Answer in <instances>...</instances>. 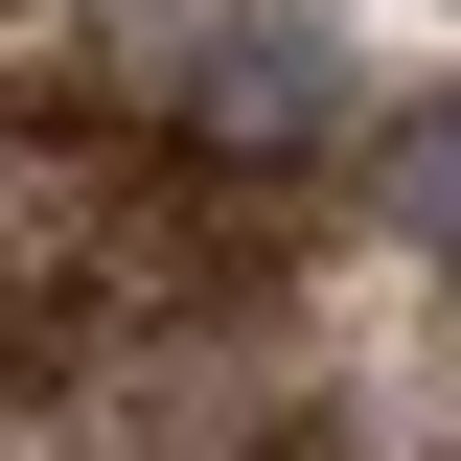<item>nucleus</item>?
I'll return each instance as SVG.
<instances>
[{
  "label": "nucleus",
  "mask_w": 461,
  "mask_h": 461,
  "mask_svg": "<svg viewBox=\"0 0 461 461\" xmlns=\"http://www.w3.org/2000/svg\"><path fill=\"white\" fill-rule=\"evenodd\" d=\"M139 139H162L185 185H300V162H369V93H346V47H323V23L230 0L208 47L139 93Z\"/></svg>",
  "instance_id": "nucleus-1"
},
{
  "label": "nucleus",
  "mask_w": 461,
  "mask_h": 461,
  "mask_svg": "<svg viewBox=\"0 0 461 461\" xmlns=\"http://www.w3.org/2000/svg\"><path fill=\"white\" fill-rule=\"evenodd\" d=\"M346 185H369V230H393V254H438V277H461V93H393Z\"/></svg>",
  "instance_id": "nucleus-2"
}]
</instances>
